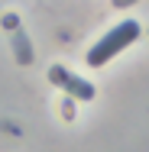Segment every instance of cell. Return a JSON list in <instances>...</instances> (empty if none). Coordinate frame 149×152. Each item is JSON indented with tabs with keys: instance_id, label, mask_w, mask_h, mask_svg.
<instances>
[{
	"instance_id": "1",
	"label": "cell",
	"mask_w": 149,
	"mask_h": 152,
	"mask_svg": "<svg viewBox=\"0 0 149 152\" xmlns=\"http://www.w3.org/2000/svg\"><path fill=\"white\" fill-rule=\"evenodd\" d=\"M136 39H139V23H136V20H123V23L114 26L97 45H91V49H88V65H91V68L107 65L114 55H120V52H123L126 45H133Z\"/></svg>"
},
{
	"instance_id": "2",
	"label": "cell",
	"mask_w": 149,
	"mask_h": 152,
	"mask_svg": "<svg viewBox=\"0 0 149 152\" xmlns=\"http://www.w3.org/2000/svg\"><path fill=\"white\" fill-rule=\"evenodd\" d=\"M49 78H52V84H59V88H65V91H71L75 97H81V100L94 97V88H91V84H84V81H78V78H71L62 65H55V68L49 71Z\"/></svg>"
}]
</instances>
